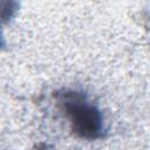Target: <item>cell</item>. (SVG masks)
Instances as JSON below:
<instances>
[{
	"label": "cell",
	"instance_id": "6da1fadb",
	"mask_svg": "<svg viewBox=\"0 0 150 150\" xmlns=\"http://www.w3.org/2000/svg\"><path fill=\"white\" fill-rule=\"evenodd\" d=\"M59 108L69 120L71 131L81 138L97 139L104 135L103 116L82 91L62 89L54 95Z\"/></svg>",
	"mask_w": 150,
	"mask_h": 150
},
{
	"label": "cell",
	"instance_id": "7a4b0ae2",
	"mask_svg": "<svg viewBox=\"0 0 150 150\" xmlns=\"http://www.w3.org/2000/svg\"><path fill=\"white\" fill-rule=\"evenodd\" d=\"M5 47V41H4V36H2V33H1V29H0V49Z\"/></svg>",
	"mask_w": 150,
	"mask_h": 150
}]
</instances>
